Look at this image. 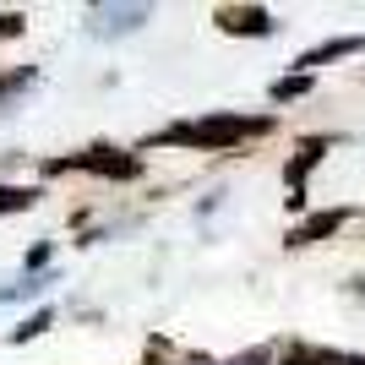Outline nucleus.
<instances>
[{
  "label": "nucleus",
  "mask_w": 365,
  "mask_h": 365,
  "mask_svg": "<svg viewBox=\"0 0 365 365\" xmlns=\"http://www.w3.org/2000/svg\"><path fill=\"white\" fill-rule=\"evenodd\" d=\"M273 131V120L267 115H213V120H197V125H175V131H164V142H185V148H207V153H224L235 148V142L245 137H267Z\"/></svg>",
  "instance_id": "f257e3e1"
},
{
  "label": "nucleus",
  "mask_w": 365,
  "mask_h": 365,
  "mask_svg": "<svg viewBox=\"0 0 365 365\" xmlns=\"http://www.w3.org/2000/svg\"><path fill=\"white\" fill-rule=\"evenodd\" d=\"M66 169H93V175H109V180H137L142 175L137 158H115L109 148H93V153H82V158H55L49 175H66Z\"/></svg>",
  "instance_id": "f03ea898"
},
{
  "label": "nucleus",
  "mask_w": 365,
  "mask_h": 365,
  "mask_svg": "<svg viewBox=\"0 0 365 365\" xmlns=\"http://www.w3.org/2000/svg\"><path fill=\"white\" fill-rule=\"evenodd\" d=\"M333 148L327 137H305L300 142V153L289 158V169H284V180H289V207H305V175L322 164V153Z\"/></svg>",
  "instance_id": "7ed1b4c3"
},
{
  "label": "nucleus",
  "mask_w": 365,
  "mask_h": 365,
  "mask_svg": "<svg viewBox=\"0 0 365 365\" xmlns=\"http://www.w3.org/2000/svg\"><path fill=\"white\" fill-rule=\"evenodd\" d=\"M218 28L262 38V33H273V11H262V6H224V11H218Z\"/></svg>",
  "instance_id": "20e7f679"
},
{
  "label": "nucleus",
  "mask_w": 365,
  "mask_h": 365,
  "mask_svg": "<svg viewBox=\"0 0 365 365\" xmlns=\"http://www.w3.org/2000/svg\"><path fill=\"white\" fill-rule=\"evenodd\" d=\"M344 207H327V213H311L300 229H289V245H317V240H327V235H338L344 229Z\"/></svg>",
  "instance_id": "39448f33"
},
{
  "label": "nucleus",
  "mask_w": 365,
  "mask_h": 365,
  "mask_svg": "<svg viewBox=\"0 0 365 365\" xmlns=\"http://www.w3.org/2000/svg\"><path fill=\"white\" fill-rule=\"evenodd\" d=\"M360 49H365V38H327V44H317V49H305V55H300V61H294V66H300V71L311 76V66L344 61V55H360Z\"/></svg>",
  "instance_id": "423d86ee"
},
{
  "label": "nucleus",
  "mask_w": 365,
  "mask_h": 365,
  "mask_svg": "<svg viewBox=\"0 0 365 365\" xmlns=\"http://www.w3.org/2000/svg\"><path fill=\"white\" fill-rule=\"evenodd\" d=\"M33 202H38L33 185H0V213H28Z\"/></svg>",
  "instance_id": "0eeeda50"
},
{
  "label": "nucleus",
  "mask_w": 365,
  "mask_h": 365,
  "mask_svg": "<svg viewBox=\"0 0 365 365\" xmlns=\"http://www.w3.org/2000/svg\"><path fill=\"white\" fill-rule=\"evenodd\" d=\"M300 93H311V76H284V82H273V104H289V98H300Z\"/></svg>",
  "instance_id": "6e6552de"
},
{
  "label": "nucleus",
  "mask_w": 365,
  "mask_h": 365,
  "mask_svg": "<svg viewBox=\"0 0 365 365\" xmlns=\"http://www.w3.org/2000/svg\"><path fill=\"white\" fill-rule=\"evenodd\" d=\"M44 327H49V311H38V317H33L28 327H22V333H16V344H28V338H38V333H44Z\"/></svg>",
  "instance_id": "1a4fd4ad"
},
{
  "label": "nucleus",
  "mask_w": 365,
  "mask_h": 365,
  "mask_svg": "<svg viewBox=\"0 0 365 365\" xmlns=\"http://www.w3.org/2000/svg\"><path fill=\"white\" fill-rule=\"evenodd\" d=\"M11 33H22V16H0V38H11Z\"/></svg>",
  "instance_id": "9d476101"
}]
</instances>
